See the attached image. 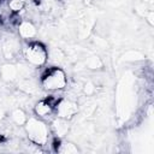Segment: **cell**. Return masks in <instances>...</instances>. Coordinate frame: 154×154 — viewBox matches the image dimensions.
Listing matches in <instances>:
<instances>
[{
  "instance_id": "obj_1",
  "label": "cell",
  "mask_w": 154,
  "mask_h": 154,
  "mask_svg": "<svg viewBox=\"0 0 154 154\" xmlns=\"http://www.w3.org/2000/svg\"><path fill=\"white\" fill-rule=\"evenodd\" d=\"M24 132L29 140V142L38 146V147H46L51 143L53 135L49 128V123H47L43 119H40L35 116H31L28 118L26 123L24 124Z\"/></svg>"
},
{
  "instance_id": "obj_2",
  "label": "cell",
  "mask_w": 154,
  "mask_h": 154,
  "mask_svg": "<svg viewBox=\"0 0 154 154\" xmlns=\"http://www.w3.org/2000/svg\"><path fill=\"white\" fill-rule=\"evenodd\" d=\"M69 84V78L64 69L59 66H49L40 75V85L43 90L49 93H58L64 90Z\"/></svg>"
},
{
  "instance_id": "obj_3",
  "label": "cell",
  "mask_w": 154,
  "mask_h": 154,
  "mask_svg": "<svg viewBox=\"0 0 154 154\" xmlns=\"http://www.w3.org/2000/svg\"><path fill=\"white\" fill-rule=\"evenodd\" d=\"M22 55L25 63L32 67H43L48 63V49L37 40L28 41L22 48Z\"/></svg>"
},
{
  "instance_id": "obj_4",
  "label": "cell",
  "mask_w": 154,
  "mask_h": 154,
  "mask_svg": "<svg viewBox=\"0 0 154 154\" xmlns=\"http://www.w3.org/2000/svg\"><path fill=\"white\" fill-rule=\"evenodd\" d=\"M61 96H57V95H48L45 96L42 99H40L38 101L35 102V105L32 106V113L35 117L43 119V120H51L54 116H55V105L59 101Z\"/></svg>"
},
{
  "instance_id": "obj_5",
  "label": "cell",
  "mask_w": 154,
  "mask_h": 154,
  "mask_svg": "<svg viewBox=\"0 0 154 154\" xmlns=\"http://www.w3.org/2000/svg\"><path fill=\"white\" fill-rule=\"evenodd\" d=\"M79 111L77 101L69 99V97H60L55 105V116L71 120L73 117L77 116Z\"/></svg>"
},
{
  "instance_id": "obj_6",
  "label": "cell",
  "mask_w": 154,
  "mask_h": 154,
  "mask_svg": "<svg viewBox=\"0 0 154 154\" xmlns=\"http://www.w3.org/2000/svg\"><path fill=\"white\" fill-rule=\"evenodd\" d=\"M17 35L20 40L32 41L37 36V28L30 19H22L17 25Z\"/></svg>"
},
{
  "instance_id": "obj_7",
  "label": "cell",
  "mask_w": 154,
  "mask_h": 154,
  "mask_svg": "<svg viewBox=\"0 0 154 154\" xmlns=\"http://www.w3.org/2000/svg\"><path fill=\"white\" fill-rule=\"evenodd\" d=\"M48 123H49V128H51L53 137L63 138L70 131V120H67V119L54 116Z\"/></svg>"
},
{
  "instance_id": "obj_8",
  "label": "cell",
  "mask_w": 154,
  "mask_h": 154,
  "mask_svg": "<svg viewBox=\"0 0 154 154\" xmlns=\"http://www.w3.org/2000/svg\"><path fill=\"white\" fill-rule=\"evenodd\" d=\"M0 77L5 82H13L19 78L18 67L12 63H6L0 67Z\"/></svg>"
},
{
  "instance_id": "obj_9",
  "label": "cell",
  "mask_w": 154,
  "mask_h": 154,
  "mask_svg": "<svg viewBox=\"0 0 154 154\" xmlns=\"http://www.w3.org/2000/svg\"><path fill=\"white\" fill-rule=\"evenodd\" d=\"M28 114H26V112L22 108V107H16V108H13L12 111H11V113H10V119H11V122L14 124V125H17V126H24V124L26 123V120H28Z\"/></svg>"
},
{
  "instance_id": "obj_10",
  "label": "cell",
  "mask_w": 154,
  "mask_h": 154,
  "mask_svg": "<svg viewBox=\"0 0 154 154\" xmlns=\"http://www.w3.org/2000/svg\"><path fill=\"white\" fill-rule=\"evenodd\" d=\"M8 7L13 14H20L25 10L26 4L25 0H8Z\"/></svg>"
},
{
  "instance_id": "obj_11",
  "label": "cell",
  "mask_w": 154,
  "mask_h": 154,
  "mask_svg": "<svg viewBox=\"0 0 154 154\" xmlns=\"http://www.w3.org/2000/svg\"><path fill=\"white\" fill-rule=\"evenodd\" d=\"M85 65H87L88 69H93V70H94V69H100V67L102 66V61H101V59H100L99 57L91 55V57H89V58L87 59Z\"/></svg>"
},
{
  "instance_id": "obj_12",
  "label": "cell",
  "mask_w": 154,
  "mask_h": 154,
  "mask_svg": "<svg viewBox=\"0 0 154 154\" xmlns=\"http://www.w3.org/2000/svg\"><path fill=\"white\" fill-rule=\"evenodd\" d=\"M95 91H96V87H95L94 83L88 82L87 84H84V87H83V93H84L87 96H91Z\"/></svg>"
},
{
  "instance_id": "obj_13",
  "label": "cell",
  "mask_w": 154,
  "mask_h": 154,
  "mask_svg": "<svg viewBox=\"0 0 154 154\" xmlns=\"http://www.w3.org/2000/svg\"><path fill=\"white\" fill-rule=\"evenodd\" d=\"M5 118H6V112L2 107H0V122H2Z\"/></svg>"
}]
</instances>
